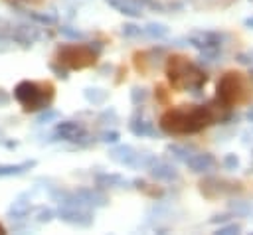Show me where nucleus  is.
I'll return each mask as SVG.
<instances>
[{
	"label": "nucleus",
	"instance_id": "1",
	"mask_svg": "<svg viewBox=\"0 0 253 235\" xmlns=\"http://www.w3.org/2000/svg\"><path fill=\"white\" fill-rule=\"evenodd\" d=\"M217 118H223L215 105H192V107H176L166 111L160 117V128L168 134H192L198 132Z\"/></svg>",
	"mask_w": 253,
	"mask_h": 235
},
{
	"label": "nucleus",
	"instance_id": "2",
	"mask_svg": "<svg viewBox=\"0 0 253 235\" xmlns=\"http://www.w3.org/2000/svg\"><path fill=\"white\" fill-rule=\"evenodd\" d=\"M166 75H168V81L172 83L174 89L192 91L194 95H200L202 87L208 81V75L196 63L188 61V57H184V55H172L168 59Z\"/></svg>",
	"mask_w": 253,
	"mask_h": 235
},
{
	"label": "nucleus",
	"instance_id": "3",
	"mask_svg": "<svg viewBox=\"0 0 253 235\" xmlns=\"http://www.w3.org/2000/svg\"><path fill=\"white\" fill-rule=\"evenodd\" d=\"M251 95H253V87L243 73L227 71L217 81V101L227 109L247 101Z\"/></svg>",
	"mask_w": 253,
	"mask_h": 235
},
{
	"label": "nucleus",
	"instance_id": "4",
	"mask_svg": "<svg viewBox=\"0 0 253 235\" xmlns=\"http://www.w3.org/2000/svg\"><path fill=\"white\" fill-rule=\"evenodd\" d=\"M14 97L20 101L24 111H38V109H47L53 97V87L51 85H38L34 81H20L14 89Z\"/></svg>",
	"mask_w": 253,
	"mask_h": 235
},
{
	"label": "nucleus",
	"instance_id": "5",
	"mask_svg": "<svg viewBox=\"0 0 253 235\" xmlns=\"http://www.w3.org/2000/svg\"><path fill=\"white\" fill-rule=\"evenodd\" d=\"M101 51V45L95 41L93 43H71V45H61L57 49V61L71 67V69H83L95 63L97 53Z\"/></svg>",
	"mask_w": 253,
	"mask_h": 235
},
{
	"label": "nucleus",
	"instance_id": "6",
	"mask_svg": "<svg viewBox=\"0 0 253 235\" xmlns=\"http://www.w3.org/2000/svg\"><path fill=\"white\" fill-rule=\"evenodd\" d=\"M59 217L65 223L77 225V227H89L93 223V217L85 209V205H75V203H63L59 207Z\"/></svg>",
	"mask_w": 253,
	"mask_h": 235
},
{
	"label": "nucleus",
	"instance_id": "7",
	"mask_svg": "<svg viewBox=\"0 0 253 235\" xmlns=\"http://www.w3.org/2000/svg\"><path fill=\"white\" fill-rule=\"evenodd\" d=\"M221 39H223V36L221 34H215V32H194L188 38V41L194 47H198L200 51L202 49H219Z\"/></svg>",
	"mask_w": 253,
	"mask_h": 235
},
{
	"label": "nucleus",
	"instance_id": "8",
	"mask_svg": "<svg viewBox=\"0 0 253 235\" xmlns=\"http://www.w3.org/2000/svg\"><path fill=\"white\" fill-rule=\"evenodd\" d=\"M57 134L63 138V140H69V142H85L87 138V130L79 124V122H73V120H65V122H59L57 124Z\"/></svg>",
	"mask_w": 253,
	"mask_h": 235
},
{
	"label": "nucleus",
	"instance_id": "9",
	"mask_svg": "<svg viewBox=\"0 0 253 235\" xmlns=\"http://www.w3.org/2000/svg\"><path fill=\"white\" fill-rule=\"evenodd\" d=\"M186 164H188V168H190L192 172L202 174V172H210V170H213V166H215V158H213L211 154H208V152H204V154H192V156L186 160Z\"/></svg>",
	"mask_w": 253,
	"mask_h": 235
},
{
	"label": "nucleus",
	"instance_id": "10",
	"mask_svg": "<svg viewBox=\"0 0 253 235\" xmlns=\"http://www.w3.org/2000/svg\"><path fill=\"white\" fill-rule=\"evenodd\" d=\"M111 158L119 164H125V166H136V160H138V152L130 146H117L113 148L111 152Z\"/></svg>",
	"mask_w": 253,
	"mask_h": 235
},
{
	"label": "nucleus",
	"instance_id": "11",
	"mask_svg": "<svg viewBox=\"0 0 253 235\" xmlns=\"http://www.w3.org/2000/svg\"><path fill=\"white\" fill-rule=\"evenodd\" d=\"M148 170H150V174H152L156 180L172 182V180H176V178H178L176 168H174V166H170V164H166V162H162V160H154V162L148 166Z\"/></svg>",
	"mask_w": 253,
	"mask_h": 235
},
{
	"label": "nucleus",
	"instance_id": "12",
	"mask_svg": "<svg viewBox=\"0 0 253 235\" xmlns=\"http://www.w3.org/2000/svg\"><path fill=\"white\" fill-rule=\"evenodd\" d=\"M109 6H113L117 12L125 14V16H130V18H140L142 16V10L132 2V0H105Z\"/></svg>",
	"mask_w": 253,
	"mask_h": 235
},
{
	"label": "nucleus",
	"instance_id": "13",
	"mask_svg": "<svg viewBox=\"0 0 253 235\" xmlns=\"http://www.w3.org/2000/svg\"><path fill=\"white\" fill-rule=\"evenodd\" d=\"M130 130H132V134H136V136H154L156 134V128L152 126V122H148V120H144L142 117H138V115H134L132 118H130Z\"/></svg>",
	"mask_w": 253,
	"mask_h": 235
},
{
	"label": "nucleus",
	"instance_id": "14",
	"mask_svg": "<svg viewBox=\"0 0 253 235\" xmlns=\"http://www.w3.org/2000/svg\"><path fill=\"white\" fill-rule=\"evenodd\" d=\"M85 205H95V207H103L105 203H107V197L103 196V194H99V192H95V190H79L77 194H75Z\"/></svg>",
	"mask_w": 253,
	"mask_h": 235
},
{
	"label": "nucleus",
	"instance_id": "15",
	"mask_svg": "<svg viewBox=\"0 0 253 235\" xmlns=\"http://www.w3.org/2000/svg\"><path fill=\"white\" fill-rule=\"evenodd\" d=\"M95 180H97L99 186H111V188H115V186H126L128 184V180H125L119 174H99Z\"/></svg>",
	"mask_w": 253,
	"mask_h": 235
},
{
	"label": "nucleus",
	"instance_id": "16",
	"mask_svg": "<svg viewBox=\"0 0 253 235\" xmlns=\"http://www.w3.org/2000/svg\"><path fill=\"white\" fill-rule=\"evenodd\" d=\"M36 162L30 160V162H22V164H6V166H0V176H14V174H22L26 168H32Z\"/></svg>",
	"mask_w": 253,
	"mask_h": 235
},
{
	"label": "nucleus",
	"instance_id": "17",
	"mask_svg": "<svg viewBox=\"0 0 253 235\" xmlns=\"http://www.w3.org/2000/svg\"><path fill=\"white\" fill-rule=\"evenodd\" d=\"M142 34H146V36H150V38L160 39V38H164V36L168 34V28H166L164 24H148V26L142 30Z\"/></svg>",
	"mask_w": 253,
	"mask_h": 235
},
{
	"label": "nucleus",
	"instance_id": "18",
	"mask_svg": "<svg viewBox=\"0 0 253 235\" xmlns=\"http://www.w3.org/2000/svg\"><path fill=\"white\" fill-rule=\"evenodd\" d=\"M85 99L93 105H101L107 101V91L103 89H85Z\"/></svg>",
	"mask_w": 253,
	"mask_h": 235
},
{
	"label": "nucleus",
	"instance_id": "19",
	"mask_svg": "<svg viewBox=\"0 0 253 235\" xmlns=\"http://www.w3.org/2000/svg\"><path fill=\"white\" fill-rule=\"evenodd\" d=\"M168 152L176 158V160H182V162H186L192 154H190V150L188 148H184V146H178V144H170L168 146Z\"/></svg>",
	"mask_w": 253,
	"mask_h": 235
},
{
	"label": "nucleus",
	"instance_id": "20",
	"mask_svg": "<svg viewBox=\"0 0 253 235\" xmlns=\"http://www.w3.org/2000/svg\"><path fill=\"white\" fill-rule=\"evenodd\" d=\"M229 209L235 211L237 215H249V213L253 211V205L247 203V201H231V203H229Z\"/></svg>",
	"mask_w": 253,
	"mask_h": 235
},
{
	"label": "nucleus",
	"instance_id": "21",
	"mask_svg": "<svg viewBox=\"0 0 253 235\" xmlns=\"http://www.w3.org/2000/svg\"><path fill=\"white\" fill-rule=\"evenodd\" d=\"M59 32H61V36H65V38H69V39H81V38H83V34H81L79 30H73L71 26H61Z\"/></svg>",
	"mask_w": 253,
	"mask_h": 235
},
{
	"label": "nucleus",
	"instance_id": "22",
	"mask_svg": "<svg viewBox=\"0 0 253 235\" xmlns=\"http://www.w3.org/2000/svg\"><path fill=\"white\" fill-rule=\"evenodd\" d=\"M223 168H225V170H237V168H239V158H237L235 154H227V156L223 158Z\"/></svg>",
	"mask_w": 253,
	"mask_h": 235
},
{
	"label": "nucleus",
	"instance_id": "23",
	"mask_svg": "<svg viewBox=\"0 0 253 235\" xmlns=\"http://www.w3.org/2000/svg\"><path fill=\"white\" fill-rule=\"evenodd\" d=\"M119 138H121V136H119V132H117V130H107V132H103V134H101V140H103L105 144H117V142H119Z\"/></svg>",
	"mask_w": 253,
	"mask_h": 235
},
{
	"label": "nucleus",
	"instance_id": "24",
	"mask_svg": "<svg viewBox=\"0 0 253 235\" xmlns=\"http://www.w3.org/2000/svg\"><path fill=\"white\" fill-rule=\"evenodd\" d=\"M140 34H142V30L138 26H134V24L123 26V36H126V38H134V36H140Z\"/></svg>",
	"mask_w": 253,
	"mask_h": 235
},
{
	"label": "nucleus",
	"instance_id": "25",
	"mask_svg": "<svg viewBox=\"0 0 253 235\" xmlns=\"http://www.w3.org/2000/svg\"><path fill=\"white\" fill-rule=\"evenodd\" d=\"M239 231H241V227H239L237 223H229V225L219 227L215 233H217V235H231V233H239Z\"/></svg>",
	"mask_w": 253,
	"mask_h": 235
},
{
	"label": "nucleus",
	"instance_id": "26",
	"mask_svg": "<svg viewBox=\"0 0 253 235\" xmlns=\"http://www.w3.org/2000/svg\"><path fill=\"white\" fill-rule=\"evenodd\" d=\"M130 99H132L134 105H138V103H142V101L146 99V91H144V89H132Z\"/></svg>",
	"mask_w": 253,
	"mask_h": 235
},
{
	"label": "nucleus",
	"instance_id": "27",
	"mask_svg": "<svg viewBox=\"0 0 253 235\" xmlns=\"http://www.w3.org/2000/svg\"><path fill=\"white\" fill-rule=\"evenodd\" d=\"M59 117V113L57 111H45V113H42L40 117H38V122H47V120H53V118H57Z\"/></svg>",
	"mask_w": 253,
	"mask_h": 235
},
{
	"label": "nucleus",
	"instance_id": "28",
	"mask_svg": "<svg viewBox=\"0 0 253 235\" xmlns=\"http://www.w3.org/2000/svg\"><path fill=\"white\" fill-rule=\"evenodd\" d=\"M237 61L243 63V65H251L253 67V55H249V53H239L237 55Z\"/></svg>",
	"mask_w": 253,
	"mask_h": 235
},
{
	"label": "nucleus",
	"instance_id": "29",
	"mask_svg": "<svg viewBox=\"0 0 253 235\" xmlns=\"http://www.w3.org/2000/svg\"><path fill=\"white\" fill-rule=\"evenodd\" d=\"M51 217H53V211H51V209H42V211H40L38 221H49Z\"/></svg>",
	"mask_w": 253,
	"mask_h": 235
},
{
	"label": "nucleus",
	"instance_id": "30",
	"mask_svg": "<svg viewBox=\"0 0 253 235\" xmlns=\"http://www.w3.org/2000/svg\"><path fill=\"white\" fill-rule=\"evenodd\" d=\"M51 69L57 73V77H61V79H67V71H65V69H59V67H55V65H51Z\"/></svg>",
	"mask_w": 253,
	"mask_h": 235
},
{
	"label": "nucleus",
	"instance_id": "31",
	"mask_svg": "<svg viewBox=\"0 0 253 235\" xmlns=\"http://www.w3.org/2000/svg\"><path fill=\"white\" fill-rule=\"evenodd\" d=\"M227 219H229V215H215V217L211 219V223H217V221L223 223V221H227Z\"/></svg>",
	"mask_w": 253,
	"mask_h": 235
},
{
	"label": "nucleus",
	"instance_id": "32",
	"mask_svg": "<svg viewBox=\"0 0 253 235\" xmlns=\"http://www.w3.org/2000/svg\"><path fill=\"white\" fill-rule=\"evenodd\" d=\"M10 99H8V95L4 93V91H0V105H6Z\"/></svg>",
	"mask_w": 253,
	"mask_h": 235
},
{
	"label": "nucleus",
	"instance_id": "33",
	"mask_svg": "<svg viewBox=\"0 0 253 235\" xmlns=\"http://www.w3.org/2000/svg\"><path fill=\"white\" fill-rule=\"evenodd\" d=\"M245 26H247V28H253V16H251V18H247V20H245Z\"/></svg>",
	"mask_w": 253,
	"mask_h": 235
},
{
	"label": "nucleus",
	"instance_id": "34",
	"mask_svg": "<svg viewBox=\"0 0 253 235\" xmlns=\"http://www.w3.org/2000/svg\"><path fill=\"white\" fill-rule=\"evenodd\" d=\"M247 118L253 122V109H249V113H247Z\"/></svg>",
	"mask_w": 253,
	"mask_h": 235
},
{
	"label": "nucleus",
	"instance_id": "35",
	"mask_svg": "<svg viewBox=\"0 0 253 235\" xmlns=\"http://www.w3.org/2000/svg\"><path fill=\"white\" fill-rule=\"evenodd\" d=\"M249 2H253V0H249Z\"/></svg>",
	"mask_w": 253,
	"mask_h": 235
}]
</instances>
